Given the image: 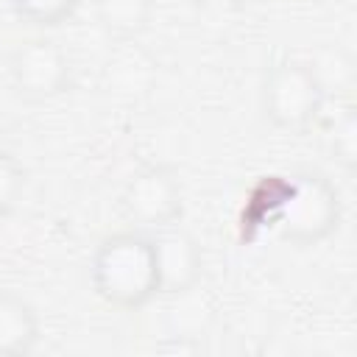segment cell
Returning a JSON list of instances; mask_svg holds the SVG:
<instances>
[{
  "label": "cell",
  "instance_id": "cell-1",
  "mask_svg": "<svg viewBox=\"0 0 357 357\" xmlns=\"http://www.w3.org/2000/svg\"><path fill=\"white\" fill-rule=\"evenodd\" d=\"M89 282L109 307L131 312L151 304L162 293L153 237L145 231H117L100 240L89 259Z\"/></svg>",
  "mask_w": 357,
  "mask_h": 357
},
{
  "label": "cell",
  "instance_id": "cell-2",
  "mask_svg": "<svg viewBox=\"0 0 357 357\" xmlns=\"http://www.w3.org/2000/svg\"><path fill=\"white\" fill-rule=\"evenodd\" d=\"M343 201L340 190L321 170H298L287 181L284 204L276 215L279 240L310 248L340 229Z\"/></svg>",
  "mask_w": 357,
  "mask_h": 357
},
{
  "label": "cell",
  "instance_id": "cell-3",
  "mask_svg": "<svg viewBox=\"0 0 357 357\" xmlns=\"http://www.w3.org/2000/svg\"><path fill=\"white\" fill-rule=\"evenodd\" d=\"M326 109V86L318 70L304 59L276 61L262 84V114L265 120L290 134L310 131L318 126Z\"/></svg>",
  "mask_w": 357,
  "mask_h": 357
},
{
  "label": "cell",
  "instance_id": "cell-4",
  "mask_svg": "<svg viewBox=\"0 0 357 357\" xmlns=\"http://www.w3.org/2000/svg\"><path fill=\"white\" fill-rule=\"evenodd\" d=\"M8 75L17 95L28 100H50L70 89L73 61L56 39L33 36L11 50Z\"/></svg>",
  "mask_w": 357,
  "mask_h": 357
},
{
  "label": "cell",
  "instance_id": "cell-5",
  "mask_svg": "<svg viewBox=\"0 0 357 357\" xmlns=\"http://www.w3.org/2000/svg\"><path fill=\"white\" fill-rule=\"evenodd\" d=\"M123 215L142 229H162L181 218V181L167 165H145L131 173L120 192Z\"/></svg>",
  "mask_w": 357,
  "mask_h": 357
},
{
  "label": "cell",
  "instance_id": "cell-6",
  "mask_svg": "<svg viewBox=\"0 0 357 357\" xmlns=\"http://www.w3.org/2000/svg\"><path fill=\"white\" fill-rule=\"evenodd\" d=\"M156 262H159V284L167 296H187L204 276V248L201 243L181 229L178 223L156 229Z\"/></svg>",
  "mask_w": 357,
  "mask_h": 357
},
{
  "label": "cell",
  "instance_id": "cell-7",
  "mask_svg": "<svg viewBox=\"0 0 357 357\" xmlns=\"http://www.w3.org/2000/svg\"><path fill=\"white\" fill-rule=\"evenodd\" d=\"M156 81V61L153 56L137 45V39L117 42L103 64V84L109 92L123 98L145 95Z\"/></svg>",
  "mask_w": 357,
  "mask_h": 357
},
{
  "label": "cell",
  "instance_id": "cell-8",
  "mask_svg": "<svg viewBox=\"0 0 357 357\" xmlns=\"http://www.w3.org/2000/svg\"><path fill=\"white\" fill-rule=\"evenodd\" d=\"M42 335L39 315L28 298L14 290H0V357H25Z\"/></svg>",
  "mask_w": 357,
  "mask_h": 357
},
{
  "label": "cell",
  "instance_id": "cell-9",
  "mask_svg": "<svg viewBox=\"0 0 357 357\" xmlns=\"http://www.w3.org/2000/svg\"><path fill=\"white\" fill-rule=\"evenodd\" d=\"M153 0H95V20L114 42L137 39L148 31Z\"/></svg>",
  "mask_w": 357,
  "mask_h": 357
},
{
  "label": "cell",
  "instance_id": "cell-10",
  "mask_svg": "<svg viewBox=\"0 0 357 357\" xmlns=\"http://www.w3.org/2000/svg\"><path fill=\"white\" fill-rule=\"evenodd\" d=\"M324 126V137L329 145V153L335 156V162L343 170H354L357 167V109L351 100L335 103L332 112L324 109L321 120Z\"/></svg>",
  "mask_w": 357,
  "mask_h": 357
},
{
  "label": "cell",
  "instance_id": "cell-11",
  "mask_svg": "<svg viewBox=\"0 0 357 357\" xmlns=\"http://www.w3.org/2000/svg\"><path fill=\"white\" fill-rule=\"evenodd\" d=\"M8 6L28 25L56 28V25L67 22L78 11L81 0H8Z\"/></svg>",
  "mask_w": 357,
  "mask_h": 357
},
{
  "label": "cell",
  "instance_id": "cell-12",
  "mask_svg": "<svg viewBox=\"0 0 357 357\" xmlns=\"http://www.w3.org/2000/svg\"><path fill=\"white\" fill-rule=\"evenodd\" d=\"M28 184V170L25 165L6 148H0V220L14 212L17 201L22 198Z\"/></svg>",
  "mask_w": 357,
  "mask_h": 357
},
{
  "label": "cell",
  "instance_id": "cell-13",
  "mask_svg": "<svg viewBox=\"0 0 357 357\" xmlns=\"http://www.w3.org/2000/svg\"><path fill=\"white\" fill-rule=\"evenodd\" d=\"M190 3L206 14H231L245 6V0H190Z\"/></svg>",
  "mask_w": 357,
  "mask_h": 357
}]
</instances>
